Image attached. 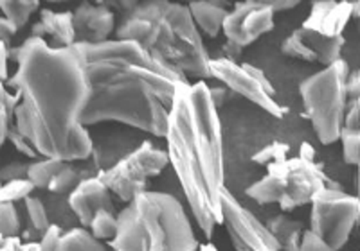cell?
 <instances>
[{
    "mask_svg": "<svg viewBox=\"0 0 360 251\" xmlns=\"http://www.w3.org/2000/svg\"><path fill=\"white\" fill-rule=\"evenodd\" d=\"M17 72L9 77L17 95L13 126L44 158L78 162L92 154L82 117L89 83L76 45L53 47L31 36L11 50Z\"/></svg>",
    "mask_w": 360,
    "mask_h": 251,
    "instance_id": "6da1fadb",
    "label": "cell"
},
{
    "mask_svg": "<svg viewBox=\"0 0 360 251\" xmlns=\"http://www.w3.org/2000/svg\"><path fill=\"white\" fill-rule=\"evenodd\" d=\"M89 83L83 126L121 122L164 137L175 88L188 81L134 41H76Z\"/></svg>",
    "mask_w": 360,
    "mask_h": 251,
    "instance_id": "7a4b0ae2",
    "label": "cell"
},
{
    "mask_svg": "<svg viewBox=\"0 0 360 251\" xmlns=\"http://www.w3.org/2000/svg\"><path fill=\"white\" fill-rule=\"evenodd\" d=\"M164 138L189 210L209 239L221 224L225 160L220 115L204 81L176 85Z\"/></svg>",
    "mask_w": 360,
    "mask_h": 251,
    "instance_id": "3957f363",
    "label": "cell"
},
{
    "mask_svg": "<svg viewBox=\"0 0 360 251\" xmlns=\"http://www.w3.org/2000/svg\"><path fill=\"white\" fill-rule=\"evenodd\" d=\"M115 40L134 41L180 76L211 77V57L188 6L166 0L130 2L115 27Z\"/></svg>",
    "mask_w": 360,
    "mask_h": 251,
    "instance_id": "277c9868",
    "label": "cell"
},
{
    "mask_svg": "<svg viewBox=\"0 0 360 251\" xmlns=\"http://www.w3.org/2000/svg\"><path fill=\"white\" fill-rule=\"evenodd\" d=\"M200 246L182 203L172 194L146 191L117 214L112 251H197Z\"/></svg>",
    "mask_w": 360,
    "mask_h": 251,
    "instance_id": "5b68a950",
    "label": "cell"
},
{
    "mask_svg": "<svg viewBox=\"0 0 360 251\" xmlns=\"http://www.w3.org/2000/svg\"><path fill=\"white\" fill-rule=\"evenodd\" d=\"M348 65L342 60L304 79L299 86L304 111L324 146L340 140L348 101Z\"/></svg>",
    "mask_w": 360,
    "mask_h": 251,
    "instance_id": "8992f818",
    "label": "cell"
},
{
    "mask_svg": "<svg viewBox=\"0 0 360 251\" xmlns=\"http://www.w3.org/2000/svg\"><path fill=\"white\" fill-rule=\"evenodd\" d=\"M168 154L153 147L150 142H143L115 165L99 170L98 178L110 191V194H115L121 201L130 203L131 199L148 191V182L157 178L168 167Z\"/></svg>",
    "mask_w": 360,
    "mask_h": 251,
    "instance_id": "52a82bcc",
    "label": "cell"
},
{
    "mask_svg": "<svg viewBox=\"0 0 360 251\" xmlns=\"http://www.w3.org/2000/svg\"><path fill=\"white\" fill-rule=\"evenodd\" d=\"M310 231L321 240L339 251L348 243L359 219L360 203L339 189L324 186L310 201Z\"/></svg>",
    "mask_w": 360,
    "mask_h": 251,
    "instance_id": "ba28073f",
    "label": "cell"
},
{
    "mask_svg": "<svg viewBox=\"0 0 360 251\" xmlns=\"http://www.w3.org/2000/svg\"><path fill=\"white\" fill-rule=\"evenodd\" d=\"M266 172L274 176L279 186V207L290 212L303 207L314 199V196L328 186L326 176L311 160V156L283 158L266 165Z\"/></svg>",
    "mask_w": 360,
    "mask_h": 251,
    "instance_id": "9c48e42d",
    "label": "cell"
},
{
    "mask_svg": "<svg viewBox=\"0 0 360 251\" xmlns=\"http://www.w3.org/2000/svg\"><path fill=\"white\" fill-rule=\"evenodd\" d=\"M209 76L220 81L225 88L240 93L242 97L262 108L274 117H283L285 108L274 99V86L265 72L249 63H236L227 57H217L209 61Z\"/></svg>",
    "mask_w": 360,
    "mask_h": 251,
    "instance_id": "30bf717a",
    "label": "cell"
},
{
    "mask_svg": "<svg viewBox=\"0 0 360 251\" xmlns=\"http://www.w3.org/2000/svg\"><path fill=\"white\" fill-rule=\"evenodd\" d=\"M221 224L236 251H281L266 224L240 205L227 189L221 196Z\"/></svg>",
    "mask_w": 360,
    "mask_h": 251,
    "instance_id": "8fae6325",
    "label": "cell"
},
{
    "mask_svg": "<svg viewBox=\"0 0 360 251\" xmlns=\"http://www.w3.org/2000/svg\"><path fill=\"white\" fill-rule=\"evenodd\" d=\"M274 15L266 0L238 2L227 13L221 33L227 38V43L243 49L274 29Z\"/></svg>",
    "mask_w": 360,
    "mask_h": 251,
    "instance_id": "7c38bea8",
    "label": "cell"
},
{
    "mask_svg": "<svg viewBox=\"0 0 360 251\" xmlns=\"http://www.w3.org/2000/svg\"><path fill=\"white\" fill-rule=\"evenodd\" d=\"M344 47V36L326 38L321 34L299 27L292 31L281 43V53L294 60L321 63L330 67L340 60V50Z\"/></svg>",
    "mask_w": 360,
    "mask_h": 251,
    "instance_id": "4fadbf2b",
    "label": "cell"
},
{
    "mask_svg": "<svg viewBox=\"0 0 360 251\" xmlns=\"http://www.w3.org/2000/svg\"><path fill=\"white\" fill-rule=\"evenodd\" d=\"M76 38L82 36L83 43H103L110 40V34L115 27L114 13L105 4H90L82 2L72 13Z\"/></svg>",
    "mask_w": 360,
    "mask_h": 251,
    "instance_id": "5bb4252c",
    "label": "cell"
},
{
    "mask_svg": "<svg viewBox=\"0 0 360 251\" xmlns=\"http://www.w3.org/2000/svg\"><path fill=\"white\" fill-rule=\"evenodd\" d=\"M69 207L79 219V223L86 228L99 210H114L110 191L103 185L98 176L79 182V185L70 192Z\"/></svg>",
    "mask_w": 360,
    "mask_h": 251,
    "instance_id": "9a60e30c",
    "label": "cell"
},
{
    "mask_svg": "<svg viewBox=\"0 0 360 251\" xmlns=\"http://www.w3.org/2000/svg\"><path fill=\"white\" fill-rule=\"evenodd\" d=\"M352 18V2H333V0H319L314 2L307 20L301 27L314 31L326 38L342 36L346 24Z\"/></svg>",
    "mask_w": 360,
    "mask_h": 251,
    "instance_id": "2e32d148",
    "label": "cell"
},
{
    "mask_svg": "<svg viewBox=\"0 0 360 251\" xmlns=\"http://www.w3.org/2000/svg\"><path fill=\"white\" fill-rule=\"evenodd\" d=\"M33 36L41 38L51 36L56 45L53 47H72L78 38H76V29H74L72 13L70 11H53V9H41L40 20L33 25Z\"/></svg>",
    "mask_w": 360,
    "mask_h": 251,
    "instance_id": "e0dca14e",
    "label": "cell"
},
{
    "mask_svg": "<svg viewBox=\"0 0 360 251\" xmlns=\"http://www.w3.org/2000/svg\"><path fill=\"white\" fill-rule=\"evenodd\" d=\"M189 15L198 27V31L214 38L221 33L225 17L229 13L227 2H211V0H193L188 4Z\"/></svg>",
    "mask_w": 360,
    "mask_h": 251,
    "instance_id": "ac0fdd59",
    "label": "cell"
},
{
    "mask_svg": "<svg viewBox=\"0 0 360 251\" xmlns=\"http://www.w3.org/2000/svg\"><path fill=\"white\" fill-rule=\"evenodd\" d=\"M266 228L270 230L272 237L278 243L281 251H299V244L303 239V224L295 221V219L288 217V215H276Z\"/></svg>",
    "mask_w": 360,
    "mask_h": 251,
    "instance_id": "d6986e66",
    "label": "cell"
},
{
    "mask_svg": "<svg viewBox=\"0 0 360 251\" xmlns=\"http://www.w3.org/2000/svg\"><path fill=\"white\" fill-rule=\"evenodd\" d=\"M56 251H107V246L85 228H72L63 231Z\"/></svg>",
    "mask_w": 360,
    "mask_h": 251,
    "instance_id": "ffe728a7",
    "label": "cell"
},
{
    "mask_svg": "<svg viewBox=\"0 0 360 251\" xmlns=\"http://www.w3.org/2000/svg\"><path fill=\"white\" fill-rule=\"evenodd\" d=\"M38 9V0H0V11L4 13L6 20L11 22L17 29L24 27Z\"/></svg>",
    "mask_w": 360,
    "mask_h": 251,
    "instance_id": "44dd1931",
    "label": "cell"
},
{
    "mask_svg": "<svg viewBox=\"0 0 360 251\" xmlns=\"http://www.w3.org/2000/svg\"><path fill=\"white\" fill-rule=\"evenodd\" d=\"M65 163L67 162H60V160L54 158H41L38 162L29 163L27 170H25V178L33 183L34 189H47L54 176L58 175V170L62 169Z\"/></svg>",
    "mask_w": 360,
    "mask_h": 251,
    "instance_id": "7402d4cb",
    "label": "cell"
},
{
    "mask_svg": "<svg viewBox=\"0 0 360 251\" xmlns=\"http://www.w3.org/2000/svg\"><path fill=\"white\" fill-rule=\"evenodd\" d=\"M89 231L101 243L103 240L110 243L117 233V215L114 214V210H99L90 221Z\"/></svg>",
    "mask_w": 360,
    "mask_h": 251,
    "instance_id": "603a6c76",
    "label": "cell"
},
{
    "mask_svg": "<svg viewBox=\"0 0 360 251\" xmlns=\"http://www.w3.org/2000/svg\"><path fill=\"white\" fill-rule=\"evenodd\" d=\"M15 106H17V95L8 92L4 83L0 81V147L8 140V133L13 126Z\"/></svg>",
    "mask_w": 360,
    "mask_h": 251,
    "instance_id": "cb8c5ba5",
    "label": "cell"
},
{
    "mask_svg": "<svg viewBox=\"0 0 360 251\" xmlns=\"http://www.w3.org/2000/svg\"><path fill=\"white\" fill-rule=\"evenodd\" d=\"M34 185L27 178L9 179L6 183H0V201L2 203H17L25 201L33 194Z\"/></svg>",
    "mask_w": 360,
    "mask_h": 251,
    "instance_id": "d4e9b609",
    "label": "cell"
},
{
    "mask_svg": "<svg viewBox=\"0 0 360 251\" xmlns=\"http://www.w3.org/2000/svg\"><path fill=\"white\" fill-rule=\"evenodd\" d=\"M79 182H82V176H79L78 169H74L70 163H65L58 170V175L49 183L47 191L53 194H65V192H72L79 185Z\"/></svg>",
    "mask_w": 360,
    "mask_h": 251,
    "instance_id": "484cf974",
    "label": "cell"
},
{
    "mask_svg": "<svg viewBox=\"0 0 360 251\" xmlns=\"http://www.w3.org/2000/svg\"><path fill=\"white\" fill-rule=\"evenodd\" d=\"M24 203H25V212H27L29 223L33 224V228L38 231V233H44V231L51 226V223H49V215H47V210H45L41 199L29 196Z\"/></svg>",
    "mask_w": 360,
    "mask_h": 251,
    "instance_id": "4316f807",
    "label": "cell"
},
{
    "mask_svg": "<svg viewBox=\"0 0 360 251\" xmlns=\"http://www.w3.org/2000/svg\"><path fill=\"white\" fill-rule=\"evenodd\" d=\"M20 231V217L13 203L0 201V235H18Z\"/></svg>",
    "mask_w": 360,
    "mask_h": 251,
    "instance_id": "83f0119b",
    "label": "cell"
},
{
    "mask_svg": "<svg viewBox=\"0 0 360 251\" xmlns=\"http://www.w3.org/2000/svg\"><path fill=\"white\" fill-rule=\"evenodd\" d=\"M0 251H38V243H24L18 235H0Z\"/></svg>",
    "mask_w": 360,
    "mask_h": 251,
    "instance_id": "f1b7e54d",
    "label": "cell"
},
{
    "mask_svg": "<svg viewBox=\"0 0 360 251\" xmlns=\"http://www.w3.org/2000/svg\"><path fill=\"white\" fill-rule=\"evenodd\" d=\"M8 140L15 146V149H17L18 153H22L24 156H27V158H37L38 156V153L34 151V147L31 146V142H29L27 138H24L20 133H18L15 126H11V130H9Z\"/></svg>",
    "mask_w": 360,
    "mask_h": 251,
    "instance_id": "f546056e",
    "label": "cell"
},
{
    "mask_svg": "<svg viewBox=\"0 0 360 251\" xmlns=\"http://www.w3.org/2000/svg\"><path fill=\"white\" fill-rule=\"evenodd\" d=\"M287 153H288L287 144H272V146H266L259 154H256V160H259V162L269 165V163H274L278 162V160L287 158Z\"/></svg>",
    "mask_w": 360,
    "mask_h": 251,
    "instance_id": "4dcf8cb0",
    "label": "cell"
},
{
    "mask_svg": "<svg viewBox=\"0 0 360 251\" xmlns=\"http://www.w3.org/2000/svg\"><path fill=\"white\" fill-rule=\"evenodd\" d=\"M344 128L348 130H360V77L355 86V99H353V104L349 108V111H346V121H344Z\"/></svg>",
    "mask_w": 360,
    "mask_h": 251,
    "instance_id": "1f68e13d",
    "label": "cell"
},
{
    "mask_svg": "<svg viewBox=\"0 0 360 251\" xmlns=\"http://www.w3.org/2000/svg\"><path fill=\"white\" fill-rule=\"evenodd\" d=\"M299 251H335L333 247L328 246L324 240H321L315 233H311L310 230L304 231L301 244H299Z\"/></svg>",
    "mask_w": 360,
    "mask_h": 251,
    "instance_id": "d6a6232c",
    "label": "cell"
},
{
    "mask_svg": "<svg viewBox=\"0 0 360 251\" xmlns=\"http://www.w3.org/2000/svg\"><path fill=\"white\" fill-rule=\"evenodd\" d=\"M9 57H11V49L9 45L0 41V81H9Z\"/></svg>",
    "mask_w": 360,
    "mask_h": 251,
    "instance_id": "836d02e7",
    "label": "cell"
},
{
    "mask_svg": "<svg viewBox=\"0 0 360 251\" xmlns=\"http://www.w3.org/2000/svg\"><path fill=\"white\" fill-rule=\"evenodd\" d=\"M18 29L11 24L9 20H6L4 17H0V41L11 47L13 36L17 34Z\"/></svg>",
    "mask_w": 360,
    "mask_h": 251,
    "instance_id": "e575fe53",
    "label": "cell"
},
{
    "mask_svg": "<svg viewBox=\"0 0 360 251\" xmlns=\"http://www.w3.org/2000/svg\"><path fill=\"white\" fill-rule=\"evenodd\" d=\"M353 165H356V196L360 203V130L355 137V149H353Z\"/></svg>",
    "mask_w": 360,
    "mask_h": 251,
    "instance_id": "d590c367",
    "label": "cell"
},
{
    "mask_svg": "<svg viewBox=\"0 0 360 251\" xmlns=\"http://www.w3.org/2000/svg\"><path fill=\"white\" fill-rule=\"evenodd\" d=\"M266 4L270 6L272 11L278 13V11H287V9L295 8L299 2L297 0H266Z\"/></svg>",
    "mask_w": 360,
    "mask_h": 251,
    "instance_id": "8d00e7d4",
    "label": "cell"
},
{
    "mask_svg": "<svg viewBox=\"0 0 360 251\" xmlns=\"http://www.w3.org/2000/svg\"><path fill=\"white\" fill-rule=\"evenodd\" d=\"M209 90H211V99H213V102H214V106H217V108H220V104L221 102H224V99H225V88H211V86H209Z\"/></svg>",
    "mask_w": 360,
    "mask_h": 251,
    "instance_id": "74e56055",
    "label": "cell"
},
{
    "mask_svg": "<svg viewBox=\"0 0 360 251\" xmlns=\"http://www.w3.org/2000/svg\"><path fill=\"white\" fill-rule=\"evenodd\" d=\"M352 18L360 20V2H352Z\"/></svg>",
    "mask_w": 360,
    "mask_h": 251,
    "instance_id": "f35d334b",
    "label": "cell"
},
{
    "mask_svg": "<svg viewBox=\"0 0 360 251\" xmlns=\"http://www.w3.org/2000/svg\"><path fill=\"white\" fill-rule=\"evenodd\" d=\"M198 251H218V250H217V246H214V244L205 243V244H202V246H198Z\"/></svg>",
    "mask_w": 360,
    "mask_h": 251,
    "instance_id": "ab89813d",
    "label": "cell"
},
{
    "mask_svg": "<svg viewBox=\"0 0 360 251\" xmlns=\"http://www.w3.org/2000/svg\"><path fill=\"white\" fill-rule=\"evenodd\" d=\"M356 224H359V226H360V208H359V219H356Z\"/></svg>",
    "mask_w": 360,
    "mask_h": 251,
    "instance_id": "60d3db41",
    "label": "cell"
},
{
    "mask_svg": "<svg viewBox=\"0 0 360 251\" xmlns=\"http://www.w3.org/2000/svg\"><path fill=\"white\" fill-rule=\"evenodd\" d=\"M359 29H360V20H359Z\"/></svg>",
    "mask_w": 360,
    "mask_h": 251,
    "instance_id": "b9f144b4",
    "label": "cell"
},
{
    "mask_svg": "<svg viewBox=\"0 0 360 251\" xmlns=\"http://www.w3.org/2000/svg\"><path fill=\"white\" fill-rule=\"evenodd\" d=\"M0 183H2V182H0Z\"/></svg>",
    "mask_w": 360,
    "mask_h": 251,
    "instance_id": "7bdbcfd3",
    "label": "cell"
}]
</instances>
